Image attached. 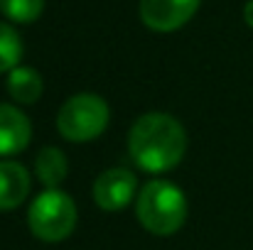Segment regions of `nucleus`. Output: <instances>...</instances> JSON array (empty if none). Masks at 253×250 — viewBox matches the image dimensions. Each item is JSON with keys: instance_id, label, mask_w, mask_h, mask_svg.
<instances>
[{"instance_id": "f257e3e1", "label": "nucleus", "mask_w": 253, "mask_h": 250, "mask_svg": "<svg viewBox=\"0 0 253 250\" xmlns=\"http://www.w3.org/2000/svg\"><path fill=\"white\" fill-rule=\"evenodd\" d=\"M187 150V133L168 113L140 115L128 133V152L143 172L160 174L177 167Z\"/></svg>"}, {"instance_id": "f03ea898", "label": "nucleus", "mask_w": 253, "mask_h": 250, "mask_svg": "<svg viewBox=\"0 0 253 250\" xmlns=\"http://www.w3.org/2000/svg\"><path fill=\"white\" fill-rule=\"evenodd\" d=\"M135 218L153 236H174L187 218L184 191L168 179L143 184L135 196Z\"/></svg>"}, {"instance_id": "7ed1b4c3", "label": "nucleus", "mask_w": 253, "mask_h": 250, "mask_svg": "<svg viewBox=\"0 0 253 250\" xmlns=\"http://www.w3.org/2000/svg\"><path fill=\"white\" fill-rule=\"evenodd\" d=\"M27 226L35 238L59 243L77 228V204L62 189H44L27 209Z\"/></svg>"}, {"instance_id": "20e7f679", "label": "nucleus", "mask_w": 253, "mask_h": 250, "mask_svg": "<svg viewBox=\"0 0 253 250\" xmlns=\"http://www.w3.org/2000/svg\"><path fill=\"white\" fill-rule=\"evenodd\" d=\"M108 103L96 93H74L57 115V130L69 143H91L108 128Z\"/></svg>"}, {"instance_id": "39448f33", "label": "nucleus", "mask_w": 253, "mask_h": 250, "mask_svg": "<svg viewBox=\"0 0 253 250\" xmlns=\"http://www.w3.org/2000/svg\"><path fill=\"white\" fill-rule=\"evenodd\" d=\"M138 196V179L130 169L111 167L93 181V201L103 211H121Z\"/></svg>"}, {"instance_id": "423d86ee", "label": "nucleus", "mask_w": 253, "mask_h": 250, "mask_svg": "<svg viewBox=\"0 0 253 250\" xmlns=\"http://www.w3.org/2000/svg\"><path fill=\"white\" fill-rule=\"evenodd\" d=\"M202 0H140V20L153 32H174L197 12Z\"/></svg>"}, {"instance_id": "0eeeda50", "label": "nucleus", "mask_w": 253, "mask_h": 250, "mask_svg": "<svg viewBox=\"0 0 253 250\" xmlns=\"http://www.w3.org/2000/svg\"><path fill=\"white\" fill-rule=\"evenodd\" d=\"M30 138L32 123L27 115L10 103H0V157L22 152L30 145Z\"/></svg>"}, {"instance_id": "6e6552de", "label": "nucleus", "mask_w": 253, "mask_h": 250, "mask_svg": "<svg viewBox=\"0 0 253 250\" xmlns=\"http://www.w3.org/2000/svg\"><path fill=\"white\" fill-rule=\"evenodd\" d=\"M30 172L20 162L2 160L0 162V211H12L25 204L30 194Z\"/></svg>"}, {"instance_id": "1a4fd4ad", "label": "nucleus", "mask_w": 253, "mask_h": 250, "mask_svg": "<svg viewBox=\"0 0 253 250\" xmlns=\"http://www.w3.org/2000/svg\"><path fill=\"white\" fill-rule=\"evenodd\" d=\"M42 91H44V81L40 71L32 67H17L7 74V93L17 103H25V106L37 103Z\"/></svg>"}, {"instance_id": "9d476101", "label": "nucleus", "mask_w": 253, "mask_h": 250, "mask_svg": "<svg viewBox=\"0 0 253 250\" xmlns=\"http://www.w3.org/2000/svg\"><path fill=\"white\" fill-rule=\"evenodd\" d=\"M67 172H69V162L59 147H44L37 152L35 174L44 189H59V184L67 179Z\"/></svg>"}, {"instance_id": "9b49d317", "label": "nucleus", "mask_w": 253, "mask_h": 250, "mask_svg": "<svg viewBox=\"0 0 253 250\" xmlns=\"http://www.w3.org/2000/svg\"><path fill=\"white\" fill-rule=\"evenodd\" d=\"M22 57V39L15 32V27L0 22V74H10L12 69L20 67Z\"/></svg>"}, {"instance_id": "f8f14e48", "label": "nucleus", "mask_w": 253, "mask_h": 250, "mask_svg": "<svg viewBox=\"0 0 253 250\" xmlns=\"http://www.w3.org/2000/svg\"><path fill=\"white\" fill-rule=\"evenodd\" d=\"M44 10V0H0V12L12 22H35Z\"/></svg>"}, {"instance_id": "ddd939ff", "label": "nucleus", "mask_w": 253, "mask_h": 250, "mask_svg": "<svg viewBox=\"0 0 253 250\" xmlns=\"http://www.w3.org/2000/svg\"><path fill=\"white\" fill-rule=\"evenodd\" d=\"M244 20H246L249 27H253V0H249L246 7H244Z\"/></svg>"}]
</instances>
